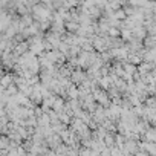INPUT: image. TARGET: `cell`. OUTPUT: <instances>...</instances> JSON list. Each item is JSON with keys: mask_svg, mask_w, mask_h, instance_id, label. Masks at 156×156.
I'll return each instance as SVG.
<instances>
[{"mask_svg": "<svg viewBox=\"0 0 156 156\" xmlns=\"http://www.w3.org/2000/svg\"><path fill=\"white\" fill-rule=\"evenodd\" d=\"M92 97H94V100H95V103L97 104H100V106H104V107H107L109 104H110V98H109V95H107V92L106 90H103V89H95L94 92H92Z\"/></svg>", "mask_w": 156, "mask_h": 156, "instance_id": "1", "label": "cell"}, {"mask_svg": "<svg viewBox=\"0 0 156 156\" xmlns=\"http://www.w3.org/2000/svg\"><path fill=\"white\" fill-rule=\"evenodd\" d=\"M64 103H66V100L63 98V97H55V100H54V103H52V110H55L57 113L58 112H61L63 110V107H64Z\"/></svg>", "mask_w": 156, "mask_h": 156, "instance_id": "2", "label": "cell"}, {"mask_svg": "<svg viewBox=\"0 0 156 156\" xmlns=\"http://www.w3.org/2000/svg\"><path fill=\"white\" fill-rule=\"evenodd\" d=\"M78 28H80V23H76V22H73V20H66V22H64V31H67V32L75 34V32L78 31Z\"/></svg>", "mask_w": 156, "mask_h": 156, "instance_id": "3", "label": "cell"}, {"mask_svg": "<svg viewBox=\"0 0 156 156\" xmlns=\"http://www.w3.org/2000/svg\"><path fill=\"white\" fill-rule=\"evenodd\" d=\"M12 80H14V75H9V73L0 75V86L3 89H6L9 84H12Z\"/></svg>", "mask_w": 156, "mask_h": 156, "instance_id": "4", "label": "cell"}]
</instances>
